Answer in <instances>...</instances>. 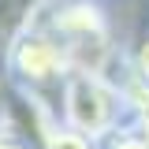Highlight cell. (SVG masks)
I'll return each mask as SVG.
<instances>
[{"mask_svg":"<svg viewBox=\"0 0 149 149\" xmlns=\"http://www.w3.org/2000/svg\"><path fill=\"white\" fill-rule=\"evenodd\" d=\"M26 19H34L60 41L74 71L116 74V63L127 56L101 0H30Z\"/></svg>","mask_w":149,"mask_h":149,"instance_id":"cell-1","label":"cell"},{"mask_svg":"<svg viewBox=\"0 0 149 149\" xmlns=\"http://www.w3.org/2000/svg\"><path fill=\"white\" fill-rule=\"evenodd\" d=\"M134 119L123 86L101 71H71L56 93V123L101 146Z\"/></svg>","mask_w":149,"mask_h":149,"instance_id":"cell-2","label":"cell"},{"mask_svg":"<svg viewBox=\"0 0 149 149\" xmlns=\"http://www.w3.org/2000/svg\"><path fill=\"white\" fill-rule=\"evenodd\" d=\"M4 71H8V82L15 86L19 97L41 101L56 112V93L74 67L67 52L60 49V41L45 26H37L34 19L22 15L4 45Z\"/></svg>","mask_w":149,"mask_h":149,"instance_id":"cell-3","label":"cell"},{"mask_svg":"<svg viewBox=\"0 0 149 149\" xmlns=\"http://www.w3.org/2000/svg\"><path fill=\"white\" fill-rule=\"evenodd\" d=\"M112 78L123 86L130 108H134V119L138 116H149V30L123 56V74H112Z\"/></svg>","mask_w":149,"mask_h":149,"instance_id":"cell-4","label":"cell"},{"mask_svg":"<svg viewBox=\"0 0 149 149\" xmlns=\"http://www.w3.org/2000/svg\"><path fill=\"white\" fill-rule=\"evenodd\" d=\"M52 123H56V116H41L34 127L26 130L8 112H0V149H41V138H45V130Z\"/></svg>","mask_w":149,"mask_h":149,"instance_id":"cell-5","label":"cell"},{"mask_svg":"<svg viewBox=\"0 0 149 149\" xmlns=\"http://www.w3.org/2000/svg\"><path fill=\"white\" fill-rule=\"evenodd\" d=\"M97 149H149V130L138 123V119H130L127 127H119L112 138H104Z\"/></svg>","mask_w":149,"mask_h":149,"instance_id":"cell-6","label":"cell"},{"mask_svg":"<svg viewBox=\"0 0 149 149\" xmlns=\"http://www.w3.org/2000/svg\"><path fill=\"white\" fill-rule=\"evenodd\" d=\"M41 149H97V146H93L90 138H82V134L52 123V127L45 130V138H41Z\"/></svg>","mask_w":149,"mask_h":149,"instance_id":"cell-7","label":"cell"},{"mask_svg":"<svg viewBox=\"0 0 149 149\" xmlns=\"http://www.w3.org/2000/svg\"><path fill=\"white\" fill-rule=\"evenodd\" d=\"M8 4H11V0H0V15H4V11H8Z\"/></svg>","mask_w":149,"mask_h":149,"instance_id":"cell-8","label":"cell"}]
</instances>
